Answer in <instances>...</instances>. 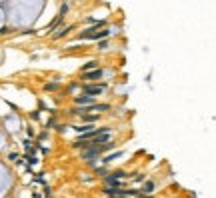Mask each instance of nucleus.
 <instances>
[{"mask_svg": "<svg viewBox=\"0 0 216 198\" xmlns=\"http://www.w3.org/2000/svg\"><path fill=\"white\" fill-rule=\"evenodd\" d=\"M152 190H154V182H146V184H144V190H142V192H152Z\"/></svg>", "mask_w": 216, "mask_h": 198, "instance_id": "nucleus-5", "label": "nucleus"}, {"mask_svg": "<svg viewBox=\"0 0 216 198\" xmlns=\"http://www.w3.org/2000/svg\"><path fill=\"white\" fill-rule=\"evenodd\" d=\"M100 76H102V70H92V72H84L82 74L84 80H96V78H100Z\"/></svg>", "mask_w": 216, "mask_h": 198, "instance_id": "nucleus-2", "label": "nucleus"}, {"mask_svg": "<svg viewBox=\"0 0 216 198\" xmlns=\"http://www.w3.org/2000/svg\"><path fill=\"white\" fill-rule=\"evenodd\" d=\"M84 118H86L88 122H96V120H98V116H90V114H84Z\"/></svg>", "mask_w": 216, "mask_h": 198, "instance_id": "nucleus-7", "label": "nucleus"}, {"mask_svg": "<svg viewBox=\"0 0 216 198\" xmlns=\"http://www.w3.org/2000/svg\"><path fill=\"white\" fill-rule=\"evenodd\" d=\"M76 104H90V106H94V98L92 96H78Z\"/></svg>", "mask_w": 216, "mask_h": 198, "instance_id": "nucleus-3", "label": "nucleus"}, {"mask_svg": "<svg viewBox=\"0 0 216 198\" xmlns=\"http://www.w3.org/2000/svg\"><path fill=\"white\" fill-rule=\"evenodd\" d=\"M106 90V84H92V86H86L84 88V94L86 96H96V94H100V92H104Z\"/></svg>", "mask_w": 216, "mask_h": 198, "instance_id": "nucleus-1", "label": "nucleus"}, {"mask_svg": "<svg viewBox=\"0 0 216 198\" xmlns=\"http://www.w3.org/2000/svg\"><path fill=\"white\" fill-rule=\"evenodd\" d=\"M96 66H98V62H96V60H92V62H88V64L82 66V72H90V70H94Z\"/></svg>", "mask_w": 216, "mask_h": 198, "instance_id": "nucleus-4", "label": "nucleus"}, {"mask_svg": "<svg viewBox=\"0 0 216 198\" xmlns=\"http://www.w3.org/2000/svg\"><path fill=\"white\" fill-rule=\"evenodd\" d=\"M58 88V84L56 82H52V84H46V90H56Z\"/></svg>", "mask_w": 216, "mask_h": 198, "instance_id": "nucleus-6", "label": "nucleus"}]
</instances>
